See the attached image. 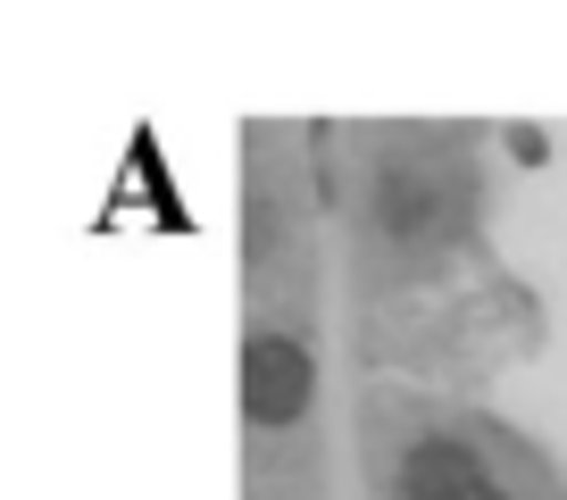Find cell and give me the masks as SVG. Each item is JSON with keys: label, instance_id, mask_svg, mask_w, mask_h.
Returning a JSON list of instances; mask_svg holds the SVG:
<instances>
[{"label": "cell", "instance_id": "cell-3", "mask_svg": "<svg viewBox=\"0 0 567 500\" xmlns=\"http://www.w3.org/2000/svg\"><path fill=\"white\" fill-rule=\"evenodd\" d=\"M384 226L392 233H417L425 226V192H417V184H401V176L384 184Z\"/></svg>", "mask_w": 567, "mask_h": 500}, {"label": "cell", "instance_id": "cell-4", "mask_svg": "<svg viewBox=\"0 0 567 500\" xmlns=\"http://www.w3.org/2000/svg\"><path fill=\"white\" fill-rule=\"evenodd\" d=\"M467 500H509V492H493V483H484V492H467Z\"/></svg>", "mask_w": 567, "mask_h": 500}, {"label": "cell", "instance_id": "cell-1", "mask_svg": "<svg viewBox=\"0 0 567 500\" xmlns=\"http://www.w3.org/2000/svg\"><path fill=\"white\" fill-rule=\"evenodd\" d=\"M318 393V367L292 334H250L243 342V417L250 426H292Z\"/></svg>", "mask_w": 567, "mask_h": 500}, {"label": "cell", "instance_id": "cell-2", "mask_svg": "<svg viewBox=\"0 0 567 500\" xmlns=\"http://www.w3.org/2000/svg\"><path fill=\"white\" fill-rule=\"evenodd\" d=\"M484 492V459L467 442H417L401 459V500H467Z\"/></svg>", "mask_w": 567, "mask_h": 500}]
</instances>
